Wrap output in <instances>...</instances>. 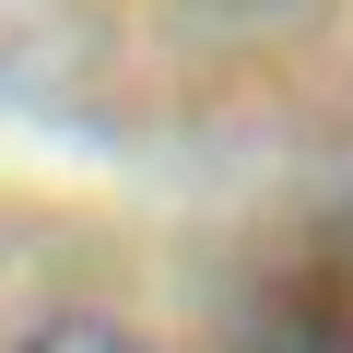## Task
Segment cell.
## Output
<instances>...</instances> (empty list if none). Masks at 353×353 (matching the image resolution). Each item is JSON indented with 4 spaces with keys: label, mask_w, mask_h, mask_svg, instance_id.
Wrapping results in <instances>:
<instances>
[{
    "label": "cell",
    "mask_w": 353,
    "mask_h": 353,
    "mask_svg": "<svg viewBox=\"0 0 353 353\" xmlns=\"http://www.w3.org/2000/svg\"><path fill=\"white\" fill-rule=\"evenodd\" d=\"M271 353H353V271H306L271 306Z\"/></svg>",
    "instance_id": "cell-1"
},
{
    "label": "cell",
    "mask_w": 353,
    "mask_h": 353,
    "mask_svg": "<svg viewBox=\"0 0 353 353\" xmlns=\"http://www.w3.org/2000/svg\"><path fill=\"white\" fill-rule=\"evenodd\" d=\"M12 353H153L141 330H118V318H94V306H71V318H36Z\"/></svg>",
    "instance_id": "cell-2"
}]
</instances>
